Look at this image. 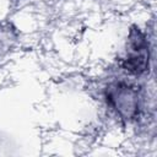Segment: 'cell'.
<instances>
[{
    "label": "cell",
    "instance_id": "cell-1",
    "mask_svg": "<svg viewBox=\"0 0 157 157\" xmlns=\"http://www.w3.org/2000/svg\"><path fill=\"white\" fill-rule=\"evenodd\" d=\"M103 94L107 105L120 120L131 123L140 118L144 98L136 85L124 80L113 81L105 86Z\"/></svg>",
    "mask_w": 157,
    "mask_h": 157
},
{
    "label": "cell",
    "instance_id": "cell-2",
    "mask_svg": "<svg viewBox=\"0 0 157 157\" xmlns=\"http://www.w3.org/2000/svg\"><path fill=\"white\" fill-rule=\"evenodd\" d=\"M151 63V48L147 34L136 25L131 26L128 33L125 54L120 66L132 76H142L148 72Z\"/></svg>",
    "mask_w": 157,
    "mask_h": 157
}]
</instances>
